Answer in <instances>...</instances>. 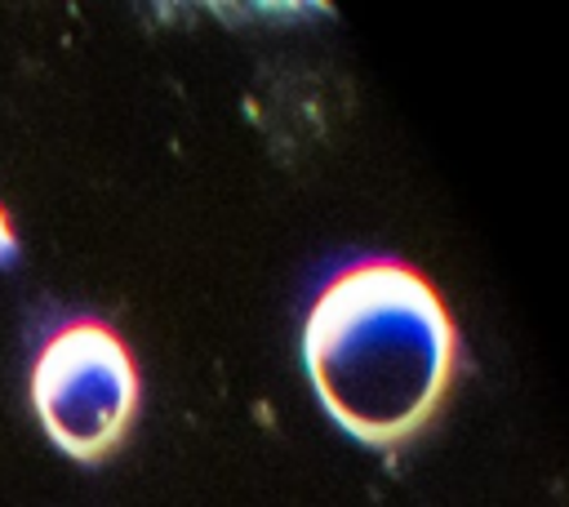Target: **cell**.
Listing matches in <instances>:
<instances>
[{
  "label": "cell",
  "mask_w": 569,
  "mask_h": 507,
  "mask_svg": "<svg viewBox=\"0 0 569 507\" xmlns=\"http://www.w3.org/2000/svg\"><path fill=\"white\" fill-rule=\"evenodd\" d=\"M302 365L329 418L369 449L409 445L458 378V325L427 271L369 254L311 298Z\"/></svg>",
  "instance_id": "obj_1"
},
{
  "label": "cell",
  "mask_w": 569,
  "mask_h": 507,
  "mask_svg": "<svg viewBox=\"0 0 569 507\" xmlns=\"http://www.w3.org/2000/svg\"><path fill=\"white\" fill-rule=\"evenodd\" d=\"M142 378L129 342L102 316H67L31 360V409L71 463H102L138 418Z\"/></svg>",
  "instance_id": "obj_2"
},
{
  "label": "cell",
  "mask_w": 569,
  "mask_h": 507,
  "mask_svg": "<svg viewBox=\"0 0 569 507\" xmlns=\"http://www.w3.org/2000/svg\"><path fill=\"white\" fill-rule=\"evenodd\" d=\"M18 258V231H13V218L9 209L0 205V267H9Z\"/></svg>",
  "instance_id": "obj_3"
}]
</instances>
